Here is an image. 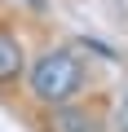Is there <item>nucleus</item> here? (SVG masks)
<instances>
[{
  "instance_id": "1",
  "label": "nucleus",
  "mask_w": 128,
  "mask_h": 132,
  "mask_svg": "<svg viewBox=\"0 0 128 132\" xmlns=\"http://www.w3.org/2000/svg\"><path fill=\"white\" fill-rule=\"evenodd\" d=\"M84 88V62L75 57V48H49L35 57L31 66V93L44 106H71L75 93Z\"/></svg>"
},
{
  "instance_id": "2",
  "label": "nucleus",
  "mask_w": 128,
  "mask_h": 132,
  "mask_svg": "<svg viewBox=\"0 0 128 132\" xmlns=\"http://www.w3.org/2000/svg\"><path fill=\"white\" fill-rule=\"evenodd\" d=\"M53 132H97V119L88 110H75V106H57L53 119H49Z\"/></svg>"
},
{
  "instance_id": "3",
  "label": "nucleus",
  "mask_w": 128,
  "mask_h": 132,
  "mask_svg": "<svg viewBox=\"0 0 128 132\" xmlns=\"http://www.w3.org/2000/svg\"><path fill=\"white\" fill-rule=\"evenodd\" d=\"M22 44L9 35V31H0V84H9V79H18L22 75Z\"/></svg>"
},
{
  "instance_id": "4",
  "label": "nucleus",
  "mask_w": 128,
  "mask_h": 132,
  "mask_svg": "<svg viewBox=\"0 0 128 132\" xmlns=\"http://www.w3.org/2000/svg\"><path fill=\"white\" fill-rule=\"evenodd\" d=\"M119 123H128V97H124V106H119Z\"/></svg>"
},
{
  "instance_id": "5",
  "label": "nucleus",
  "mask_w": 128,
  "mask_h": 132,
  "mask_svg": "<svg viewBox=\"0 0 128 132\" xmlns=\"http://www.w3.org/2000/svg\"><path fill=\"white\" fill-rule=\"evenodd\" d=\"M119 132H128V123H119Z\"/></svg>"
},
{
  "instance_id": "6",
  "label": "nucleus",
  "mask_w": 128,
  "mask_h": 132,
  "mask_svg": "<svg viewBox=\"0 0 128 132\" xmlns=\"http://www.w3.org/2000/svg\"><path fill=\"white\" fill-rule=\"evenodd\" d=\"M27 5H40V0H27Z\"/></svg>"
},
{
  "instance_id": "7",
  "label": "nucleus",
  "mask_w": 128,
  "mask_h": 132,
  "mask_svg": "<svg viewBox=\"0 0 128 132\" xmlns=\"http://www.w3.org/2000/svg\"><path fill=\"white\" fill-rule=\"evenodd\" d=\"M124 5H128V0H124Z\"/></svg>"
}]
</instances>
